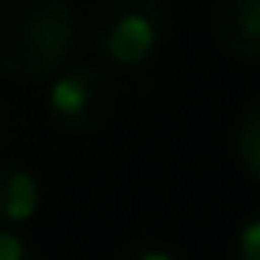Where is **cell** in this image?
<instances>
[{
	"instance_id": "1",
	"label": "cell",
	"mask_w": 260,
	"mask_h": 260,
	"mask_svg": "<svg viewBox=\"0 0 260 260\" xmlns=\"http://www.w3.org/2000/svg\"><path fill=\"white\" fill-rule=\"evenodd\" d=\"M76 15L64 0H0V72L49 79L76 49Z\"/></svg>"
},
{
	"instance_id": "2",
	"label": "cell",
	"mask_w": 260,
	"mask_h": 260,
	"mask_svg": "<svg viewBox=\"0 0 260 260\" xmlns=\"http://www.w3.org/2000/svg\"><path fill=\"white\" fill-rule=\"evenodd\" d=\"M91 46L117 68H143L162 46V0H98L87 19Z\"/></svg>"
},
{
	"instance_id": "3",
	"label": "cell",
	"mask_w": 260,
	"mask_h": 260,
	"mask_svg": "<svg viewBox=\"0 0 260 260\" xmlns=\"http://www.w3.org/2000/svg\"><path fill=\"white\" fill-rule=\"evenodd\" d=\"M117 102V87H113L110 72L94 64H76L53 72L49 87V117L57 128L72 132V136H87L98 132L113 113Z\"/></svg>"
},
{
	"instance_id": "4",
	"label": "cell",
	"mask_w": 260,
	"mask_h": 260,
	"mask_svg": "<svg viewBox=\"0 0 260 260\" xmlns=\"http://www.w3.org/2000/svg\"><path fill=\"white\" fill-rule=\"evenodd\" d=\"M215 42L234 60H260V0H219Z\"/></svg>"
},
{
	"instance_id": "5",
	"label": "cell",
	"mask_w": 260,
	"mask_h": 260,
	"mask_svg": "<svg viewBox=\"0 0 260 260\" xmlns=\"http://www.w3.org/2000/svg\"><path fill=\"white\" fill-rule=\"evenodd\" d=\"M42 189L38 177L19 162H4L0 166V222L4 226H23L38 215Z\"/></svg>"
},
{
	"instance_id": "6",
	"label": "cell",
	"mask_w": 260,
	"mask_h": 260,
	"mask_svg": "<svg viewBox=\"0 0 260 260\" xmlns=\"http://www.w3.org/2000/svg\"><path fill=\"white\" fill-rule=\"evenodd\" d=\"M234 158L253 181H260V102H253L238 117L234 128Z\"/></svg>"
},
{
	"instance_id": "7",
	"label": "cell",
	"mask_w": 260,
	"mask_h": 260,
	"mask_svg": "<svg viewBox=\"0 0 260 260\" xmlns=\"http://www.w3.org/2000/svg\"><path fill=\"white\" fill-rule=\"evenodd\" d=\"M234 260H260V211L238 226V238H234Z\"/></svg>"
},
{
	"instance_id": "8",
	"label": "cell",
	"mask_w": 260,
	"mask_h": 260,
	"mask_svg": "<svg viewBox=\"0 0 260 260\" xmlns=\"http://www.w3.org/2000/svg\"><path fill=\"white\" fill-rule=\"evenodd\" d=\"M0 260H42V256L23 234H15V230L4 226L0 230Z\"/></svg>"
},
{
	"instance_id": "9",
	"label": "cell",
	"mask_w": 260,
	"mask_h": 260,
	"mask_svg": "<svg viewBox=\"0 0 260 260\" xmlns=\"http://www.w3.org/2000/svg\"><path fill=\"white\" fill-rule=\"evenodd\" d=\"M117 260H181L174 249H162V245H136L128 253H121Z\"/></svg>"
},
{
	"instance_id": "10",
	"label": "cell",
	"mask_w": 260,
	"mask_h": 260,
	"mask_svg": "<svg viewBox=\"0 0 260 260\" xmlns=\"http://www.w3.org/2000/svg\"><path fill=\"white\" fill-rule=\"evenodd\" d=\"M4 136H8V106L0 98V147H4Z\"/></svg>"
}]
</instances>
